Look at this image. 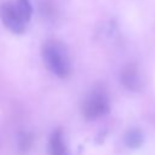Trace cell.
I'll use <instances>...</instances> for the list:
<instances>
[{
    "label": "cell",
    "instance_id": "ba28073f",
    "mask_svg": "<svg viewBox=\"0 0 155 155\" xmlns=\"http://www.w3.org/2000/svg\"><path fill=\"white\" fill-rule=\"evenodd\" d=\"M15 4L17 5L23 17L29 22L33 16V6L30 4V0H15Z\"/></svg>",
    "mask_w": 155,
    "mask_h": 155
},
{
    "label": "cell",
    "instance_id": "7a4b0ae2",
    "mask_svg": "<svg viewBox=\"0 0 155 155\" xmlns=\"http://www.w3.org/2000/svg\"><path fill=\"white\" fill-rule=\"evenodd\" d=\"M110 104L108 94L103 88H94L82 104V115L86 120H96L109 113Z\"/></svg>",
    "mask_w": 155,
    "mask_h": 155
},
{
    "label": "cell",
    "instance_id": "3957f363",
    "mask_svg": "<svg viewBox=\"0 0 155 155\" xmlns=\"http://www.w3.org/2000/svg\"><path fill=\"white\" fill-rule=\"evenodd\" d=\"M0 19L4 27L13 34H23L27 29L28 21L23 17L15 2L4 1L0 4Z\"/></svg>",
    "mask_w": 155,
    "mask_h": 155
},
{
    "label": "cell",
    "instance_id": "52a82bcc",
    "mask_svg": "<svg viewBox=\"0 0 155 155\" xmlns=\"http://www.w3.org/2000/svg\"><path fill=\"white\" fill-rule=\"evenodd\" d=\"M33 143H34V136L30 132H21L17 138L18 153H21V154L28 153L30 150Z\"/></svg>",
    "mask_w": 155,
    "mask_h": 155
},
{
    "label": "cell",
    "instance_id": "8992f818",
    "mask_svg": "<svg viewBox=\"0 0 155 155\" xmlns=\"http://www.w3.org/2000/svg\"><path fill=\"white\" fill-rule=\"evenodd\" d=\"M124 142L127 145V148H130V149H138L139 147H142V144L144 142V136H143L140 130L131 128V130H128L125 133Z\"/></svg>",
    "mask_w": 155,
    "mask_h": 155
},
{
    "label": "cell",
    "instance_id": "5b68a950",
    "mask_svg": "<svg viewBox=\"0 0 155 155\" xmlns=\"http://www.w3.org/2000/svg\"><path fill=\"white\" fill-rule=\"evenodd\" d=\"M48 153L50 155H68L62 128H57L51 133L48 140Z\"/></svg>",
    "mask_w": 155,
    "mask_h": 155
},
{
    "label": "cell",
    "instance_id": "6da1fadb",
    "mask_svg": "<svg viewBox=\"0 0 155 155\" xmlns=\"http://www.w3.org/2000/svg\"><path fill=\"white\" fill-rule=\"evenodd\" d=\"M41 57L46 68L58 78H67L71 71V61L63 42L50 39L41 47Z\"/></svg>",
    "mask_w": 155,
    "mask_h": 155
},
{
    "label": "cell",
    "instance_id": "277c9868",
    "mask_svg": "<svg viewBox=\"0 0 155 155\" xmlns=\"http://www.w3.org/2000/svg\"><path fill=\"white\" fill-rule=\"evenodd\" d=\"M120 81L130 91H139L142 87L139 70L136 63H127L120 71Z\"/></svg>",
    "mask_w": 155,
    "mask_h": 155
}]
</instances>
